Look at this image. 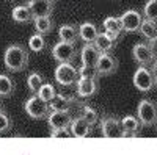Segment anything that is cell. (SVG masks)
<instances>
[{
	"label": "cell",
	"instance_id": "cell-1",
	"mask_svg": "<svg viewBox=\"0 0 157 155\" xmlns=\"http://www.w3.org/2000/svg\"><path fill=\"white\" fill-rule=\"evenodd\" d=\"M3 61L8 71L21 72L29 64V50L21 44H13L5 50Z\"/></svg>",
	"mask_w": 157,
	"mask_h": 155
},
{
	"label": "cell",
	"instance_id": "cell-2",
	"mask_svg": "<svg viewBox=\"0 0 157 155\" xmlns=\"http://www.w3.org/2000/svg\"><path fill=\"white\" fill-rule=\"evenodd\" d=\"M24 108H25V111H27V114L30 116V118H33V119H44L50 113L49 102L41 99L38 94L30 97L27 102H25Z\"/></svg>",
	"mask_w": 157,
	"mask_h": 155
},
{
	"label": "cell",
	"instance_id": "cell-3",
	"mask_svg": "<svg viewBox=\"0 0 157 155\" xmlns=\"http://www.w3.org/2000/svg\"><path fill=\"white\" fill-rule=\"evenodd\" d=\"M55 80L61 86H72L78 80V69L71 63H60L55 69Z\"/></svg>",
	"mask_w": 157,
	"mask_h": 155
},
{
	"label": "cell",
	"instance_id": "cell-4",
	"mask_svg": "<svg viewBox=\"0 0 157 155\" xmlns=\"http://www.w3.org/2000/svg\"><path fill=\"white\" fill-rule=\"evenodd\" d=\"M137 116L141 125H154L157 122V105L149 99L140 100L137 107Z\"/></svg>",
	"mask_w": 157,
	"mask_h": 155
},
{
	"label": "cell",
	"instance_id": "cell-5",
	"mask_svg": "<svg viewBox=\"0 0 157 155\" xmlns=\"http://www.w3.org/2000/svg\"><path fill=\"white\" fill-rule=\"evenodd\" d=\"M52 57H54L58 63H71L77 57L75 42L58 41L54 47H52Z\"/></svg>",
	"mask_w": 157,
	"mask_h": 155
},
{
	"label": "cell",
	"instance_id": "cell-6",
	"mask_svg": "<svg viewBox=\"0 0 157 155\" xmlns=\"http://www.w3.org/2000/svg\"><path fill=\"white\" fill-rule=\"evenodd\" d=\"M134 86L141 93H149L155 85V79L151 72V69H148L146 66H140L135 74H134Z\"/></svg>",
	"mask_w": 157,
	"mask_h": 155
},
{
	"label": "cell",
	"instance_id": "cell-7",
	"mask_svg": "<svg viewBox=\"0 0 157 155\" xmlns=\"http://www.w3.org/2000/svg\"><path fill=\"white\" fill-rule=\"evenodd\" d=\"M47 122L50 130L54 128H69L72 122V116L69 110H52L47 116Z\"/></svg>",
	"mask_w": 157,
	"mask_h": 155
},
{
	"label": "cell",
	"instance_id": "cell-8",
	"mask_svg": "<svg viewBox=\"0 0 157 155\" xmlns=\"http://www.w3.org/2000/svg\"><path fill=\"white\" fill-rule=\"evenodd\" d=\"M101 132H102V136L105 138H121L124 135L121 121L112 118V116L110 118H104L101 121Z\"/></svg>",
	"mask_w": 157,
	"mask_h": 155
},
{
	"label": "cell",
	"instance_id": "cell-9",
	"mask_svg": "<svg viewBox=\"0 0 157 155\" xmlns=\"http://www.w3.org/2000/svg\"><path fill=\"white\" fill-rule=\"evenodd\" d=\"M120 17H121V24H123L124 31L134 33V31L140 30V25L143 22V17H141V13H138L137 9H127V11L123 13Z\"/></svg>",
	"mask_w": 157,
	"mask_h": 155
},
{
	"label": "cell",
	"instance_id": "cell-10",
	"mask_svg": "<svg viewBox=\"0 0 157 155\" xmlns=\"http://www.w3.org/2000/svg\"><path fill=\"white\" fill-rule=\"evenodd\" d=\"M75 88H77L78 97H91L98 93L99 85H98L96 77H78Z\"/></svg>",
	"mask_w": 157,
	"mask_h": 155
},
{
	"label": "cell",
	"instance_id": "cell-11",
	"mask_svg": "<svg viewBox=\"0 0 157 155\" xmlns=\"http://www.w3.org/2000/svg\"><path fill=\"white\" fill-rule=\"evenodd\" d=\"M132 57L140 66H148V64L154 63V55H152L151 46L146 42H137L132 49Z\"/></svg>",
	"mask_w": 157,
	"mask_h": 155
},
{
	"label": "cell",
	"instance_id": "cell-12",
	"mask_svg": "<svg viewBox=\"0 0 157 155\" xmlns=\"http://www.w3.org/2000/svg\"><path fill=\"white\" fill-rule=\"evenodd\" d=\"M98 75H112L118 71V60L110 55L109 52H104L99 57V61L96 64Z\"/></svg>",
	"mask_w": 157,
	"mask_h": 155
},
{
	"label": "cell",
	"instance_id": "cell-13",
	"mask_svg": "<svg viewBox=\"0 0 157 155\" xmlns=\"http://www.w3.org/2000/svg\"><path fill=\"white\" fill-rule=\"evenodd\" d=\"M102 52L94 46V42H85L82 52H80V60H82V66L86 68H96V64L99 61Z\"/></svg>",
	"mask_w": 157,
	"mask_h": 155
},
{
	"label": "cell",
	"instance_id": "cell-14",
	"mask_svg": "<svg viewBox=\"0 0 157 155\" xmlns=\"http://www.w3.org/2000/svg\"><path fill=\"white\" fill-rule=\"evenodd\" d=\"M29 8L33 14V19L50 16L54 11V0H32V2H29Z\"/></svg>",
	"mask_w": 157,
	"mask_h": 155
},
{
	"label": "cell",
	"instance_id": "cell-15",
	"mask_svg": "<svg viewBox=\"0 0 157 155\" xmlns=\"http://www.w3.org/2000/svg\"><path fill=\"white\" fill-rule=\"evenodd\" d=\"M69 132L75 138H86L91 133V124L86 119H83L82 116H77V118H72V122L69 125Z\"/></svg>",
	"mask_w": 157,
	"mask_h": 155
},
{
	"label": "cell",
	"instance_id": "cell-16",
	"mask_svg": "<svg viewBox=\"0 0 157 155\" xmlns=\"http://www.w3.org/2000/svg\"><path fill=\"white\" fill-rule=\"evenodd\" d=\"M102 25H104V30H105L110 36H113L115 39H120L121 33L124 31L123 24H121V17H113V16H109V17L104 19Z\"/></svg>",
	"mask_w": 157,
	"mask_h": 155
},
{
	"label": "cell",
	"instance_id": "cell-17",
	"mask_svg": "<svg viewBox=\"0 0 157 155\" xmlns=\"http://www.w3.org/2000/svg\"><path fill=\"white\" fill-rule=\"evenodd\" d=\"M78 35H80V39L85 42H94V39L99 35V30L96 27V24L93 22H83L80 27H78Z\"/></svg>",
	"mask_w": 157,
	"mask_h": 155
},
{
	"label": "cell",
	"instance_id": "cell-18",
	"mask_svg": "<svg viewBox=\"0 0 157 155\" xmlns=\"http://www.w3.org/2000/svg\"><path fill=\"white\" fill-rule=\"evenodd\" d=\"M58 38L60 41H68V42H77V39L80 38L78 35V27L72 24H64L58 28Z\"/></svg>",
	"mask_w": 157,
	"mask_h": 155
},
{
	"label": "cell",
	"instance_id": "cell-19",
	"mask_svg": "<svg viewBox=\"0 0 157 155\" xmlns=\"http://www.w3.org/2000/svg\"><path fill=\"white\" fill-rule=\"evenodd\" d=\"M75 103V100L69 96H64V94H55L54 99L49 102V107L50 111L52 110H71V107Z\"/></svg>",
	"mask_w": 157,
	"mask_h": 155
},
{
	"label": "cell",
	"instance_id": "cell-20",
	"mask_svg": "<svg viewBox=\"0 0 157 155\" xmlns=\"http://www.w3.org/2000/svg\"><path fill=\"white\" fill-rule=\"evenodd\" d=\"M116 41H118V39H115L113 36H110L107 31H104V33H99V35H98V38L94 39V46L104 54V52L113 50L115 46H116Z\"/></svg>",
	"mask_w": 157,
	"mask_h": 155
},
{
	"label": "cell",
	"instance_id": "cell-21",
	"mask_svg": "<svg viewBox=\"0 0 157 155\" xmlns=\"http://www.w3.org/2000/svg\"><path fill=\"white\" fill-rule=\"evenodd\" d=\"M11 17L17 24H27V22H30L33 19V14H32L29 5H17V6L13 8Z\"/></svg>",
	"mask_w": 157,
	"mask_h": 155
},
{
	"label": "cell",
	"instance_id": "cell-22",
	"mask_svg": "<svg viewBox=\"0 0 157 155\" xmlns=\"http://www.w3.org/2000/svg\"><path fill=\"white\" fill-rule=\"evenodd\" d=\"M121 125H123V130H124L123 136H135L141 122H140L138 118H135V116H124L121 119Z\"/></svg>",
	"mask_w": 157,
	"mask_h": 155
},
{
	"label": "cell",
	"instance_id": "cell-23",
	"mask_svg": "<svg viewBox=\"0 0 157 155\" xmlns=\"http://www.w3.org/2000/svg\"><path fill=\"white\" fill-rule=\"evenodd\" d=\"M140 35L145 38V39H148L149 42L157 39V22L154 20H149V19H145L141 22L140 25Z\"/></svg>",
	"mask_w": 157,
	"mask_h": 155
},
{
	"label": "cell",
	"instance_id": "cell-24",
	"mask_svg": "<svg viewBox=\"0 0 157 155\" xmlns=\"http://www.w3.org/2000/svg\"><path fill=\"white\" fill-rule=\"evenodd\" d=\"M35 28L38 33L47 35L54 30V20L50 19V16H43V17H35Z\"/></svg>",
	"mask_w": 157,
	"mask_h": 155
},
{
	"label": "cell",
	"instance_id": "cell-25",
	"mask_svg": "<svg viewBox=\"0 0 157 155\" xmlns=\"http://www.w3.org/2000/svg\"><path fill=\"white\" fill-rule=\"evenodd\" d=\"M14 82L6 74H0V97H10L14 93Z\"/></svg>",
	"mask_w": 157,
	"mask_h": 155
},
{
	"label": "cell",
	"instance_id": "cell-26",
	"mask_svg": "<svg viewBox=\"0 0 157 155\" xmlns=\"http://www.w3.org/2000/svg\"><path fill=\"white\" fill-rule=\"evenodd\" d=\"M29 49L32 52H36V54L38 52H43L46 49V38H44V35L36 31V35H33L29 39Z\"/></svg>",
	"mask_w": 157,
	"mask_h": 155
},
{
	"label": "cell",
	"instance_id": "cell-27",
	"mask_svg": "<svg viewBox=\"0 0 157 155\" xmlns=\"http://www.w3.org/2000/svg\"><path fill=\"white\" fill-rule=\"evenodd\" d=\"M43 83H44V77L41 74H38V72H33L27 77V86L33 94H38V91H39V88L43 86Z\"/></svg>",
	"mask_w": 157,
	"mask_h": 155
},
{
	"label": "cell",
	"instance_id": "cell-28",
	"mask_svg": "<svg viewBox=\"0 0 157 155\" xmlns=\"http://www.w3.org/2000/svg\"><path fill=\"white\" fill-rule=\"evenodd\" d=\"M143 14L146 19L157 22V0H148L143 8Z\"/></svg>",
	"mask_w": 157,
	"mask_h": 155
},
{
	"label": "cell",
	"instance_id": "cell-29",
	"mask_svg": "<svg viewBox=\"0 0 157 155\" xmlns=\"http://www.w3.org/2000/svg\"><path fill=\"white\" fill-rule=\"evenodd\" d=\"M80 116H82L83 119H86L91 125H94V124L99 121V113H98L93 107H88V105H83V107H82Z\"/></svg>",
	"mask_w": 157,
	"mask_h": 155
},
{
	"label": "cell",
	"instance_id": "cell-30",
	"mask_svg": "<svg viewBox=\"0 0 157 155\" xmlns=\"http://www.w3.org/2000/svg\"><path fill=\"white\" fill-rule=\"evenodd\" d=\"M57 94V91H55V88L52 86L50 83H43V86L39 88V91H38V96L41 97V99H44L46 102H50L52 99H54V96Z\"/></svg>",
	"mask_w": 157,
	"mask_h": 155
},
{
	"label": "cell",
	"instance_id": "cell-31",
	"mask_svg": "<svg viewBox=\"0 0 157 155\" xmlns=\"http://www.w3.org/2000/svg\"><path fill=\"white\" fill-rule=\"evenodd\" d=\"M11 119H10V116L5 114V113H0V133H5L8 132L10 128H11Z\"/></svg>",
	"mask_w": 157,
	"mask_h": 155
},
{
	"label": "cell",
	"instance_id": "cell-32",
	"mask_svg": "<svg viewBox=\"0 0 157 155\" xmlns=\"http://www.w3.org/2000/svg\"><path fill=\"white\" fill-rule=\"evenodd\" d=\"M78 77H98V71H96V68L80 66L78 68Z\"/></svg>",
	"mask_w": 157,
	"mask_h": 155
},
{
	"label": "cell",
	"instance_id": "cell-33",
	"mask_svg": "<svg viewBox=\"0 0 157 155\" xmlns=\"http://www.w3.org/2000/svg\"><path fill=\"white\" fill-rule=\"evenodd\" d=\"M50 136L52 138H66V136H69V130L68 128H54V130H50Z\"/></svg>",
	"mask_w": 157,
	"mask_h": 155
},
{
	"label": "cell",
	"instance_id": "cell-34",
	"mask_svg": "<svg viewBox=\"0 0 157 155\" xmlns=\"http://www.w3.org/2000/svg\"><path fill=\"white\" fill-rule=\"evenodd\" d=\"M149 46H151V50H152V55H154V61H157V39L151 41V42H149Z\"/></svg>",
	"mask_w": 157,
	"mask_h": 155
},
{
	"label": "cell",
	"instance_id": "cell-35",
	"mask_svg": "<svg viewBox=\"0 0 157 155\" xmlns=\"http://www.w3.org/2000/svg\"><path fill=\"white\" fill-rule=\"evenodd\" d=\"M151 72H152L154 79H155V83H157V61H154V63L151 64Z\"/></svg>",
	"mask_w": 157,
	"mask_h": 155
},
{
	"label": "cell",
	"instance_id": "cell-36",
	"mask_svg": "<svg viewBox=\"0 0 157 155\" xmlns=\"http://www.w3.org/2000/svg\"><path fill=\"white\" fill-rule=\"evenodd\" d=\"M0 113H3V107H2V103H0Z\"/></svg>",
	"mask_w": 157,
	"mask_h": 155
},
{
	"label": "cell",
	"instance_id": "cell-37",
	"mask_svg": "<svg viewBox=\"0 0 157 155\" xmlns=\"http://www.w3.org/2000/svg\"><path fill=\"white\" fill-rule=\"evenodd\" d=\"M29 2H32V0H29Z\"/></svg>",
	"mask_w": 157,
	"mask_h": 155
},
{
	"label": "cell",
	"instance_id": "cell-38",
	"mask_svg": "<svg viewBox=\"0 0 157 155\" xmlns=\"http://www.w3.org/2000/svg\"><path fill=\"white\" fill-rule=\"evenodd\" d=\"M155 132H157V128H155Z\"/></svg>",
	"mask_w": 157,
	"mask_h": 155
}]
</instances>
